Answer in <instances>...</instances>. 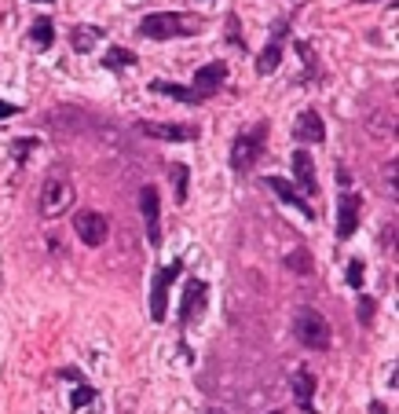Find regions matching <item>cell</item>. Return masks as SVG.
Wrapping results in <instances>:
<instances>
[{
  "label": "cell",
  "instance_id": "cell-7",
  "mask_svg": "<svg viewBox=\"0 0 399 414\" xmlns=\"http://www.w3.org/2000/svg\"><path fill=\"white\" fill-rule=\"evenodd\" d=\"M205 305H209V286H205L202 279H190L187 290H183V305H180V323H195L198 315L205 312Z\"/></svg>",
  "mask_w": 399,
  "mask_h": 414
},
{
  "label": "cell",
  "instance_id": "cell-14",
  "mask_svg": "<svg viewBox=\"0 0 399 414\" xmlns=\"http://www.w3.org/2000/svg\"><path fill=\"white\" fill-rule=\"evenodd\" d=\"M282 29H286V22L275 26V37H271V44L264 48L260 59H257V74H260V77H267V74L279 70V62H282Z\"/></svg>",
  "mask_w": 399,
  "mask_h": 414
},
{
  "label": "cell",
  "instance_id": "cell-29",
  "mask_svg": "<svg viewBox=\"0 0 399 414\" xmlns=\"http://www.w3.org/2000/svg\"><path fill=\"white\" fill-rule=\"evenodd\" d=\"M370 414H385V407H381V403H374V407H370Z\"/></svg>",
  "mask_w": 399,
  "mask_h": 414
},
{
  "label": "cell",
  "instance_id": "cell-1",
  "mask_svg": "<svg viewBox=\"0 0 399 414\" xmlns=\"http://www.w3.org/2000/svg\"><path fill=\"white\" fill-rule=\"evenodd\" d=\"M139 34L150 41L195 37V34H202V19L198 15H187V11H154V15H143Z\"/></svg>",
  "mask_w": 399,
  "mask_h": 414
},
{
  "label": "cell",
  "instance_id": "cell-32",
  "mask_svg": "<svg viewBox=\"0 0 399 414\" xmlns=\"http://www.w3.org/2000/svg\"><path fill=\"white\" fill-rule=\"evenodd\" d=\"M37 4H52V0H37Z\"/></svg>",
  "mask_w": 399,
  "mask_h": 414
},
{
  "label": "cell",
  "instance_id": "cell-33",
  "mask_svg": "<svg viewBox=\"0 0 399 414\" xmlns=\"http://www.w3.org/2000/svg\"><path fill=\"white\" fill-rule=\"evenodd\" d=\"M271 414H282V410H271Z\"/></svg>",
  "mask_w": 399,
  "mask_h": 414
},
{
  "label": "cell",
  "instance_id": "cell-31",
  "mask_svg": "<svg viewBox=\"0 0 399 414\" xmlns=\"http://www.w3.org/2000/svg\"><path fill=\"white\" fill-rule=\"evenodd\" d=\"M359 4H374V0H359Z\"/></svg>",
  "mask_w": 399,
  "mask_h": 414
},
{
  "label": "cell",
  "instance_id": "cell-3",
  "mask_svg": "<svg viewBox=\"0 0 399 414\" xmlns=\"http://www.w3.org/2000/svg\"><path fill=\"white\" fill-rule=\"evenodd\" d=\"M77 202V191L66 177H48L41 187V216L55 220L62 213H70V205Z\"/></svg>",
  "mask_w": 399,
  "mask_h": 414
},
{
  "label": "cell",
  "instance_id": "cell-24",
  "mask_svg": "<svg viewBox=\"0 0 399 414\" xmlns=\"http://www.w3.org/2000/svg\"><path fill=\"white\" fill-rule=\"evenodd\" d=\"M92 400H95V392H92V389H88V385H85V389H77V392H74V396H70V403H74V407H77V410H81V407H88V403H92Z\"/></svg>",
  "mask_w": 399,
  "mask_h": 414
},
{
  "label": "cell",
  "instance_id": "cell-21",
  "mask_svg": "<svg viewBox=\"0 0 399 414\" xmlns=\"http://www.w3.org/2000/svg\"><path fill=\"white\" fill-rule=\"evenodd\" d=\"M29 37H34L37 48H48V44H52V37H55V29H52V22H48V19H37L34 29H29Z\"/></svg>",
  "mask_w": 399,
  "mask_h": 414
},
{
  "label": "cell",
  "instance_id": "cell-10",
  "mask_svg": "<svg viewBox=\"0 0 399 414\" xmlns=\"http://www.w3.org/2000/svg\"><path fill=\"white\" fill-rule=\"evenodd\" d=\"M293 177H297V187L304 191V195H318V180H315V162H312V154L300 147L293 151Z\"/></svg>",
  "mask_w": 399,
  "mask_h": 414
},
{
  "label": "cell",
  "instance_id": "cell-13",
  "mask_svg": "<svg viewBox=\"0 0 399 414\" xmlns=\"http://www.w3.org/2000/svg\"><path fill=\"white\" fill-rule=\"evenodd\" d=\"M139 132L150 139H195L198 136L190 125H158V121H139Z\"/></svg>",
  "mask_w": 399,
  "mask_h": 414
},
{
  "label": "cell",
  "instance_id": "cell-22",
  "mask_svg": "<svg viewBox=\"0 0 399 414\" xmlns=\"http://www.w3.org/2000/svg\"><path fill=\"white\" fill-rule=\"evenodd\" d=\"M169 177H172V184H176V202H187V165H172L169 169Z\"/></svg>",
  "mask_w": 399,
  "mask_h": 414
},
{
  "label": "cell",
  "instance_id": "cell-6",
  "mask_svg": "<svg viewBox=\"0 0 399 414\" xmlns=\"http://www.w3.org/2000/svg\"><path fill=\"white\" fill-rule=\"evenodd\" d=\"M74 231L77 238H81L85 246H103L106 242V235H110V224H106V216L103 213H95V209H81V213H74Z\"/></svg>",
  "mask_w": 399,
  "mask_h": 414
},
{
  "label": "cell",
  "instance_id": "cell-4",
  "mask_svg": "<svg viewBox=\"0 0 399 414\" xmlns=\"http://www.w3.org/2000/svg\"><path fill=\"white\" fill-rule=\"evenodd\" d=\"M264 136H267V125H257V129L242 132L231 143V169L234 172H249L253 165H257V158L264 151Z\"/></svg>",
  "mask_w": 399,
  "mask_h": 414
},
{
  "label": "cell",
  "instance_id": "cell-28",
  "mask_svg": "<svg viewBox=\"0 0 399 414\" xmlns=\"http://www.w3.org/2000/svg\"><path fill=\"white\" fill-rule=\"evenodd\" d=\"M11 114H19V106H15V103H4V99H0V118H11Z\"/></svg>",
  "mask_w": 399,
  "mask_h": 414
},
{
  "label": "cell",
  "instance_id": "cell-23",
  "mask_svg": "<svg viewBox=\"0 0 399 414\" xmlns=\"http://www.w3.org/2000/svg\"><path fill=\"white\" fill-rule=\"evenodd\" d=\"M374 308H377V305H374V297H366V294H363V297H359V323H370V319H374Z\"/></svg>",
  "mask_w": 399,
  "mask_h": 414
},
{
  "label": "cell",
  "instance_id": "cell-20",
  "mask_svg": "<svg viewBox=\"0 0 399 414\" xmlns=\"http://www.w3.org/2000/svg\"><path fill=\"white\" fill-rule=\"evenodd\" d=\"M286 268H290L293 275H312V253L308 249H293L290 257H286Z\"/></svg>",
  "mask_w": 399,
  "mask_h": 414
},
{
  "label": "cell",
  "instance_id": "cell-16",
  "mask_svg": "<svg viewBox=\"0 0 399 414\" xmlns=\"http://www.w3.org/2000/svg\"><path fill=\"white\" fill-rule=\"evenodd\" d=\"M315 385H318V381H315V374H312V371H304V367H300V371L293 374V396H297L300 410H308V414H315V410H312V396H315Z\"/></svg>",
  "mask_w": 399,
  "mask_h": 414
},
{
  "label": "cell",
  "instance_id": "cell-9",
  "mask_svg": "<svg viewBox=\"0 0 399 414\" xmlns=\"http://www.w3.org/2000/svg\"><path fill=\"white\" fill-rule=\"evenodd\" d=\"M359 216H363V198L344 191L337 202V238H352L359 228Z\"/></svg>",
  "mask_w": 399,
  "mask_h": 414
},
{
  "label": "cell",
  "instance_id": "cell-18",
  "mask_svg": "<svg viewBox=\"0 0 399 414\" xmlns=\"http://www.w3.org/2000/svg\"><path fill=\"white\" fill-rule=\"evenodd\" d=\"M103 37V29H95V26H77L74 34H70V44H74V52H92L95 44H99Z\"/></svg>",
  "mask_w": 399,
  "mask_h": 414
},
{
  "label": "cell",
  "instance_id": "cell-26",
  "mask_svg": "<svg viewBox=\"0 0 399 414\" xmlns=\"http://www.w3.org/2000/svg\"><path fill=\"white\" fill-rule=\"evenodd\" d=\"M348 282H352L356 290L363 286V261H348Z\"/></svg>",
  "mask_w": 399,
  "mask_h": 414
},
{
  "label": "cell",
  "instance_id": "cell-11",
  "mask_svg": "<svg viewBox=\"0 0 399 414\" xmlns=\"http://www.w3.org/2000/svg\"><path fill=\"white\" fill-rule=\"evenodd\" d=\"M293 139H297V143H323V139H326L323 118H318L315 110H304V114L297 118V125H293Z\"/></svg>",
  "mask_w": 399,
  "mask_h": 414
},
{
  "label": "cell",
  "instance_id": "cell-27",
  "mask_svg": "<svg viewBox=\"0 0 399 414\" xmlns=\"http://www.w3.org/2000/svg\"><path fill=\"white\" fill-rule=\"evenodd\" d=\"M337 184H341V187H344V191H348V187H352V172H348V169H344V165H341V169H337Z\"/></svg>",
  "mask_w": 399,
  "mask_h": 414
},
{
  "label": "cell",
  "instance_id": "cell-12",
  "mask_svg": "<svg viewBox=\"0 0 399 414\" xmlns=\"http://www.w3.org/2000/svg\"><path fill=\"white\" fill-rule=\"evenodd\" d=\"M223 81H227V62H223V59L209 62V67H202V70L195 74V88L205 92V95H213Z\"/></svg>",
  "mask_w": 399,
  "mask_h": 414
},
{
  "label": "cell",
  "instance_id": "cell-2",
  "mask_svg": "<svg viewBox=\"0 0 399 414\" xmlns=\"http://www.w3.org/2000/svg\"><path fill=\"white\" fill-rule=\"evenodd\" d=\"M293 333L304 348H312V352H326L330 348V323L315 308H300L293 315Z\"/></svg>",
  "mask_w": 399,
  "mask_h": 414
},
{
  "label": "cell",
  "instance_id": "cell-30",
  "mask_svg": "<svg viewBox=\"0 0 399 414\" xmlns=\"http://www.w3.org/2000/svg\"><path fill=\"white\" fill-rule=\"evenodd\" d=\"M205 414H223V410H216V407H213V410H205Z\"/></svg>",
  "mask_w": 399,
  "mask_h": 414
},
{
  "label": "cell",
  "instance_id": "cell-5",
  "mask_svg": "<svg viewBox=\"0 0 399 414\" xmlns=\"http://www.w3.org/2000/svg\"><path fill=\"white\" fill-rule=\"evenodd\" d=\"M183 272L180 261H172L169 268H162V272H154V282H150V319L162 323L165 319V308H169V286L172 279H176Z\"/></svg>",
  "mask_w": 399,
  "mask_h": 414
},
{
  "label": "cell",
  "instance_id": "cell-8",
  "mask_svg": "<svg viewBox=\"0 0 399 414\" xmlns=\"http://www.w3.org/2000/svg\"><path fill=\"white\" fill-rule=\"evenodd\" d=\"M139 209H143V220H147V242L158 249L162 246V209H158V191L154 187L139 191Z\"/></svg>",
  "mask_w": 399,
  "mask_h": 414
},
{
  "label": "cell",
  "instance_id": "cell-15",
  "mask_svg": "<svg viewBox=\"0 0 399 414\" xmlns=\"http://www.w3.org/2000/svg\"><path fill=\"white\" fill-rule=\"evenodd\" d=\"M267 187L275 191V195H279V198H282L286 205H293V209H300L304 216H315V209L308 205V198H300L297 191H293V184H286L282 177H267Z\"/></svg>",
  "mask_w": 399,
  "mask_h": 414
},
{
  "label": "cell",
  "instance_id": "cell-19",
  "mask_svg": "<svg viewBox=\"0 0 399 414\" xmlns=\"http://www.w3.org/2000/svg\"><path fill=\"white\" fill-rule=\"evenodd\" d=\"M103 67L106 70H129V67H136V52H129V48H110L103 55Z\"/></svg>",
  "mask_w": 399,
  "mask_h": 414
},
{
  "label": "cell",
  "instance_id": "cell-25",
  "mask_svg": "<svg viewBox=\"0 0 399 414\" xmlns=\"http://www.w3.org/2000/svg\"><path fill=\"white\" fill-rule=\"evenodd\" d=\"M34 147H37V139H15V143H11V154L22 162V158H26L29 151H34Z\"/></svg>",
  "mask_w": 399,
  "mask_h": 414
},
{
  "label": "cell",
  "instance_id": "cell-17",
  "mask_svg": "<svg viewBox=\"0 0 399 414\" xmlns=\"http://www.w3.org/2000/svg\"><path fill=\"white\" fill-rule=\"evenodd\" d=\"M158 95H169V99H180V103H202V99H209L205 92H198V88H183V85H176V81H154L150 85Z\"/></svg>",
  "mask_w": 399,
  "mask_h": 414
}]
</instances>
